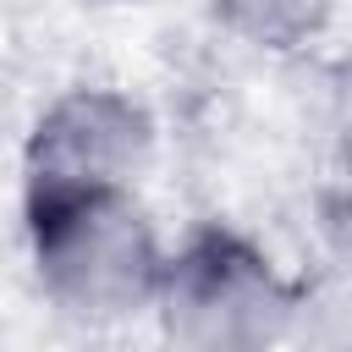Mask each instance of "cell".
I'll return each mask as SVG.
<instances>
[{
	"label": "cell",
	"instance_id": "1",
	"mask_svg": "<svg viewBox=\"0 0 352 352\" xmlns=\"http://www.w3.org/2000/svg\"><path fill=\"white\" fill-rule=\"evenodd\" d=\"M28 270L38 297L77 324H121L154 314L165 280V236L138 187H88L22 198Z\"/></svg>",
	"mask_w": 352,
	"mask_h": 352
},
{
	"label": "cell",
	"instance_id": "2",
	"mask_svg": "<svg viewBox=\"0 0 352 352\" xmlns=\"http://www.w3.org/2000/svg\"><path fill=\"white\" fill-rule=\"evenodd\" d=\"M297 314L302 286L275 264L264 242L226 220H204L170 248L154 297L165 341L198 352H253L286 341Z\"/></svg>",
	"mask_w": 352,
	"mask_h": 352
},
{
	"label": "cell",
	"instance_id": "3",
	"mask_svg": "<svg viewBox=\"0 0 352 352\" xmlns=\"http://www.w3.org/2000/svg\"><path fill=\"white\" fill-rule=\"evenodd\" d=\"M160 126L143 99L116 82L60 88L22 138V198L138 187L154 165Z\"/></svg>",
	"mask_w": 352,
	"mask_h": 352
},
{
	"label": "cell",
	"instance_id": "4",
	"mask_svg": "<svg viewBox=\"0 0 352 352\" xmlns=\"http://www.w3.org/2000/svg\"><path fill=\"white\" fill-rule=\"evenodd\" d=\"M214 22L242 38L248 50H264V55H292L302 44H314L330 16H336V0H209Z\"/></svg>",
	"mask_w": 352,
	"mask_h": 352
},
{
	"label": "cell",
	"instance_id": "5",
	"mask_svg": "<svg viewBox=\"0 0 352 352\" xmlns=\"http://www.w3.org/2000/svg\"><path fill=\"white\" fill-rule=\"evenodd\" d=\"M324 231H330V248L341 253V264L352 270V154H346V170L324 204Z\"/></svg>",
	"mask_w": 352,
	"mask_h": 352
},
{
	"label": "cell",
	"instance_id": "6",
	"mask_svg": "<svg viewBox=\"0 0 352 352\" xmlns=\"http://www.w3.org/2000/svg\"><path fill=\"white\" fill-rule=\"evenodd\" d=\"M330 116H336L341 148L352 154V55H341L336 72H330Z\"/></svg>",
	"mask_w": 352,
	"mask_h": 352
}]
</instances>
